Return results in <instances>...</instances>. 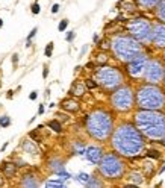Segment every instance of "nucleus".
I'll return each instance as SVG.
<instances>
[{"instance_id":"46","label":"nucleus","mask_w":165,"mask_h":188,"mask_svg":"<svg viewBox=\"0 0 165 188\" xmlns=\"http://www.w3.org/2000/svg\"><path fill=\"white\" fill-rule=\"evenodd\" d=\"M8 99H12V91H8Z\"/></svg>"},{"instance_id":"16","label":"nucleus","mask_w":165,"mask_h":188,"mask_svg":"<svg viewBox=\"0 0 165 188\" xmlns=\"http://www.w3.org/2000/svg\"><path fill=\"white\" fill-rule=\"evenodd\" d=\"M17 167L18 165H15V162H3L2 164V173L6 177H14L17 173Z\"/></svg>"},{"instance_id":"47","label":"nucleus","mask_w":165,"mask_h":188,"mask_svg":"<svg viewBox=\"0 0 165 188\" xmlns=\"http://www.w3.org/2000/svg\"><path fill=\"white\" fill-rule=\"evenodd\" d=\"M2 26H3V21H2V20H0V28H2Z\"/></svg>"},{"instance_id":"25","label":"nucleus","mask_w":165,"mask_h":188,"mask_svg":"<svg viewBox=\"0 0 165 188\" xmlns=\"http://www.w3.org/2000/svg\"><path fill=\"white\" fill-rule=\"evenodd\" d=\"M85 150H86V146L83 144V143H80V141H77V143L73 144V152L76 155H83L85 156Z\"/></svg>"},{"instance_id":"4","label":"nucleus","mask_w":165,"mask_h":188,"mask_svg":"<svg viewBox=\"0 0 165 188\" xmlns=\"http://www.w3.org/2000/svg\"><path fill=\"white\" fill-rule=\"evenodd\" d=\"M111 50L114 53V56L120 59L121 62H130L136 56H140L144 53L142 43H140L132 35H115L111 40Z\"/></svg>"},{"instance_id":"45","label":"nucleus","mask_w":165,"mask_h":188,"mask_svg":"<svg viewBox=\"0 0 165 188\" xmlns=\"http://www.w3.org/2000/svg\"><path fill=\"white\" fill-rule=\"evenodd\" d=\"M164 172H165V164H164V165L159 168V173H164Z\"/></svg>"},{"instance_id":"10","label":"nucleus","mask_w":165,"mask_h":188,"mask_svg":"<svg viewBox=\"0 0 165 188\" xmlns=\"http://www.w3.org/2000/svg\"><path fill=\"white\" fill-rule=\"evenodd\" d=\"M165 76V65L162 64L161 59L152 58L147 62L145 67V73H144V79L149 84H161Z\"/></svg>"},{"instance_id":"23","label":"nucleus","mask_w":165,"mask_h":188,"mask_svg":"<svg viewBox=\"0 0 165 188\" xmlns=\"http://www.w3.org/2000/svg\"><path fill=\"white\" fill-rule=\"evenodd\" d=\"M49 167L53 170V173H56V172H59V170L65 168L64 162H62L61 159H53V161H50V162H49Z\"/></svg>"},{"instance_id":"2","label":"nucleus","mask_w":165,"mask_h":188,"mask_svg":"<svg viewBox=\"0 0 165 188\" xmlns=\"http://www.w3.org/2000/svg\"><path fill=\"white\" fill-rule=\"evenodd\" d=\"M133 120L136 128L149 140L161 141L165 138V114L156 109H138Z\"/></svg>"},{"instance_id":"8","label":"nucleus","mask_w":165,"mask_h":188,"mask_svg":"<svg viewBox=\"0 0 165 188\" xmlns=\"http://www.w3.org/2000/svg\"><path fill=\"white\" fill-rule=\"evenodd\" d=\"M135 94L133 89L127 85H121L117 89H114V93L111 96V105L112 108L118 112H127L133 108L135 105Z\"/></svg>"},{"instance_id":"20","label":"nucleus","mask_w":165,"mask_h":188,"mask_svg":"<svg viewBox=\"0 0 165 188\" xmlns=\"http://www.w3.org/2000/svg\"><path fill=\"white\" fill-rule=\"evenodd\" d=\"M85 91H86V85H83V84H74L70 93L73 96H76V97H80V96L85 94Z\"/></svg>"},{"instance_id":"33","label":"nucleus","mask_w":165,"mask_h":188,"mask_svg":"<svg viewBox=\"0 0 165 188\" xmlns=\"http://www.w3.org/2000/svg\"><path fill=\"white\" fill-rule=\"evenodd\" d=\"M51 53H53V43H49L47 46H46V50H44V55H46L47 58H50V56H51Z\"/></svg>"},{"instance_id":"24","label":"nucleus","mask_w":165,"mask_h":188,"mask_svg":"<svg viewBox=\"0 0 165 188\" xmlns=\"http://www.w3.org/2000/svg\"><path fill=\"white\" fill-rule=\"evenodd\" d=\"M44 185L49 187V188H62V187H67V184L64 182V179H59V177H58V181H47Z\"/></svg>"},{"instance_id":"17","label":"nucleus","mask_w":165,"mask_h":188,"mask_svg":"<svg viewBox=\"0 0 165 188\" xmlns=\"http://www.w3.org/2000/svg\"><path fill=\"white\" fill-rule=\"evenodd\" d=\"M118 8H121V9L126 11V12H135L138 9V5H136L135 0H120Z\"/></svg>"},{"instance_id":"9","label":"nucleus","mask_w":165,"mask_h":188,"mask_svg":"<svg viewBox=\"0 0 165 188\" xmlns=\"http://www.w3.org/2000/svg\"><path fill=\"white\" fill-rule=\"evenodd\" d=\"M127 32L142 44H152L153 24L145 18H133L127 23Z\"/></svg>"},{"instance_id":"12","label":"nucleus","mask_w":165,"mask_h":188,"mask_svg":"<svg viewBox=\"0 0 165 188\" xmlns=\"http://www.w3.org/2000/svg\"><path fill=\"white\" fill-rule=\"evenodd\" d=\"M152 44L158 49H165V23L164 21H158L153 24Z\"/></svg>"},{"instance_id":"40","label":"nucleus","mask_w":165,"mask_h":188,"mask_svg":"<svg viewBox=\"0 0 165 188\" xmlns=\"http://www.w3.org/2000/svg\"><path fill=\"white\" fill-rule=\"evenodd\" d=\"M37 97H38V93H37V91H32L30 96H29V99H30V100H35Z\"/></svg>"},{"instance_id":"28","label":"nucleus","mask_w":165,"mask_h":188,"mask_svg":"<svg viewBox=\"0 0 165 188\" xmlns=\"http://www.w3.org/2000/svg\"><path fill=\"white\" fill-rule=\"evenodd\" d=\"M86 187H88V188H92V187H103V182H102V179L95 177V176H91V179L86 182Z\"/></svg>"},{"instance_id":"19","label":"nucleus","mask_w":165,"mask_h":188,"mask_svg":"<svg viewBox=\"0 0 165 188\" xmlns=\"http://www.w3.org/2000/svg\"><path fill=\"white\" fill-rule=\"evenodd\" d=\"M136 2L141 8H144V9H153V8L158 6V3L161 0H136Z\"/></svg>"},{"instance_id":"41","label":"nucleus","mask_w":165,"mask_h":188,"mask_svg":"<svg viewBox=\"0 0 165 188\" xmlns=\"http://www.w3.org/2000/svg\"><path fill=\"white\" fill-rule=\"evenodd\" d=\"M12 64H14V65L18 64V55H14V56H12Z\"/></svg>"},{"instance_id":"18","label":"nucleus","mask_w":165,"mask_h":188,"mask_svg":"<svg viewBox=\"0 0 165 188\" xmlns=\"http://www.w3.org/2000/svg\"><path fill=\"white\" fill-rule=\"evenodd\" d=\"M129 181L132 182L133 185H141L142 182H144V176H142V173H140V172H130L129 173Z\"/></svg>"},{"instance_id":"21","label":"nucleus","mask_w":165,"mask_h":188,"mask_svg":"<svg viewBox=\"0 0 165 188\" xmlns=\"http://www.w3.org/2000/svg\"><path fill=\"white\" fill-rule=\"evenodd\" d=\"M156 15H158V18L161 21L165 23V0H161L156 6Z\"/></svg>"},{"instance_id":"27","label":"nucleus","mask_w":165,"mask_h":188,"mask_svg":"<svg viewBox=\"0 0 165 188\" xmlns=\"http://www.w3.org/2000/svg\"><path fill=\"white\" fill-rule=\"evenodd\" d=\"M47 126L51 129V131H55V132H62V124H61L58 120H50L47 123Z\"/></svg>"},{"instance_id":"39","label":"nucleus","mask_w":165,"mask_h":188,"mask_svg":"<svg viewBox=\"0 0 165 188\" xmlns=\"http://www.w3.org/2000/svg\"><path fill=\"white\" fill-rule=\"evenodd\" d=\"M59 8H61V6H59L58 3H55L53 6H51V12H53V14H56V12L59 11Z\"/></svg>"},{"instance_id":"32","label":"nucleus","mask_w":165,"mask_h":188,"mask_svg":"<svg viewBox=\"0 0 165 188\" xmlns=\"http://www.w3.org/2000/svg\"><path fill=\"white\" fill-rule=\"evenodd\" d=\"M85 85H86V88L92 89V88L97 87L99 84H97V80H94V79H86V80H85Z\"/></svg>"},{"instance_id":"49","label":"nucleus","mask_w":165,"mask_h":188,"mask_svg":"<svg viewBox=\"0 0 165 188\" xmlns=\"http://www.w3.org/2000/svg\"><path fill=\"white\" fill-rule=\"evenodd\" d=\"M164 59H165V52H164Z\"/></svg>"},{"instance_id":"11","label":"nucleus","mask_w":165,"mask_h":188,"mask_svg":"<svg viewBox=\"0 0 165 188\" xmlns=\"http://www.w3.org/2000/svg\"><path fill=\"white\" fill-rule=\"evenodd\" d=\"M149 56L145 53H141L140 56H136L135 59H132L130 62H127V73L130 77L133 79H140L144 77L145 73V67H147V62H149Z\"/></svg>"},{"instance_id":"15","label":"nucleus","mask_w":165,"mask_h":188,"mask_svg":"<svg viewBox=\"0 0 165 188\" xmlns=\"http://www.w3.org/2000/svg\"><path fill=\"white\" fill-rule=\"evenodd\" d=\"M61 106H62L64 111H68V112H77L79 111V102L74 100V99H65L62 103H61Z\"/></svg>"},{"instance_id":"3","label":"nucleus","mask_w":165,"mask_h":188,"mask_svg":"<svg viewBox=\"0 0 165 188\" xmlns=\"http://www.w3.org/2000/svg\"><path fill=\"white\" fill-rule=\"evenodd\" d=\"M86 131L97 141H106L114 132V118L105 109H94L86 115Z\"/></svg>"},{"instance_id":"31","label":"nucleus","mask_w":165,"mask_h":188,"mask_svg":"<svg viewBox=\"0 0 165 188\" xmlns=\"http://www.w3.org/2000/svg\"><path fill=\"white\" fill-rule=\"evenodd\" d=\"M11 124V118L8 117V115H2V117H0V126L2 128H8Z\"/></svg>"},{"instance_id":"6","label":"nucleus","mask_w":165,"mask_h":188,"mask_svg":"<svg viewBox=\"0 0 165 188\" xmlns=\"http://www.w3.org/2000/svg\"><path fill=\"white\" fill-rule=\"evenodd\" d=\"M99 172L106 179H120V177H123L126 172V165L118 156L117 152L115 153L109 152V153L103 155L102 161L99 162Z\"/></svg>"},{"instance_id":"1","label":"nucleus","mask_w":165,"mask_h":188,"mask_svg":"<svg viewBox=\"0 0 165 188\" xmlns=\"http://www.w3.org/2000/svg\"><path fill=\"white\" fill-rule=\"evenodd\" d=\"M111 144L118 155L126 158H136L144 152L145 140L136 124L123 123L112 132Z\"/></svg>"},{"instance_id":"34","label":"nucleus","mask_w":165,"mask_h":188,"mask_svg":"<svg viewBox=\"0 0 165 188\" xmlns=\"http://www.w3.org/2000/svg\"><path fill=\"white\" fill-rule=\"evenodd\" d=\"M67 26H68V20H61V23H59V26H58V29H59V32H64L65 29H67Z\"/></svg>"},{"instance_id":"38","label":"nucleus","mask_w":165,"mask_h":188,"mask_svg":"<svg viewBox=\"0 0 165 188\" xmlns=\"http://www.w3.org/2000/svg\"><path fill=\"white\" fill-rule=\"evenodd\" d=\"M47 76H49V67H47V65H44V70H42V77L47 79Z\"/></svg>"},{"instance_id":"37","label":"nucleus","mask_w":165,"mask_h":188,"mask_svg":"<svg viewBox=\"0 0 165 188\" xmlns=\"http://www.w3.org/2000/svg\"><path fill=\"white\" fill-rule=\"evenodd\" d=\"M37 32H38V29H37V28H33V29L30 31V33L28 35V41H32V38L35 37V33H37Z\"/></svg>"},{"instance_id":"5","label":"nucleus","mask_w":165,"mask_h":188,"mask_svg":"<svg viewBox=\"0 0 165 188\" xmlns=\"http://www.w3.org/2000/svg\"><path fill=\"white\" fill-rule=\"evenodd\" d=\"M135 99H136V105L140 109L159 111L165 108V93L161 87H158V84L145 82L144 85L138 87Z\"/></svg>"},{"instance_id":"22","label":"nucleus","mask_w":165,"mask_h":188,"mask_svg":"<svg viewBox=\"0 0 165 188\" xmlns=\"http://www.w3.org/2000/svg\"><path fill=\"white\" fill-rule=\"evenodd\" d=\"M21 146H23V149H24L26 152H29V153H32V155H37V153H38L37 146L33 144V141H29V140L26 141V140H24V141L21 143Z\"/></svg>"},{"instance_id":"29","label":"nucleus","mask_w":165,"mask_h":188,"mask_svg":"<svg viewBox=\"0 0 165 188\" xmlns=\"http://www.w3.org/2000/svg\"><path fill=\"white\" fill-rule=\"evenodd\" d=\"M145 156H147V158H153V159H159V158H161V152L150 149V150L145 152Z\"/></svg>"},{"instance_id":"13","label":"nucleus","mask_w":165,"mask_h":188,"mask_svg":"<svg viewBox=\"0 0 165 188\" xmlns=\"http://www.w3.org/2000/svg\"><path fill=\"white\" fill-rule=\"evenodd\" d=\"M105 152L100 146H86V150H85V158L90 161L91 164L94 165H99V162L102 161Z\"/></svg>"},{"instance_id":"43","label":"nucleus","mask_w":165,"mask_h":188,"mask_svg":"<svg viewBox=\"0 0 165 188\" xmlns=\"http://www.w3.org/2000/svg\"><path fill=\"white\" fill-rule=\"evenodd\" d=\"M42 112H44V106H42V105H39V108H38V114L41 115Z\"/></svg>"},{"instance_id":"44","label":"nucleus","mask_w":165,"mask_h":188,"mask_svg":"<svg viewBox=\"0 0 165 188\" xmlns=\"http://www.w3.org/2000/svg\"><path fill=\"white\" fill-rule=\"evenodd\" d=\"M92 41H94V43H97V41H99V35H97V33H95L94 37H92Z\"/></svg>"},{"instance_id":"48","label":"nucleus","mask_w":165,"mask_h":188,"mask_svg":"<svg viewBox=\"0 0 165 188\" xmlns=\"http://www.w3.org/2000/svg\"><path fill=\"white\" fill-rule=\"evenodd\" d=\"M164 85H165V76H164Z\"/></svg>"},{"instance_id":"14","label":"nucleus","mask_w":165,"mask_h":188,"mask_svg":"<svg viewBox=\"0 0 165 188\" xmlns=\"http://www.w3.org/2000/svg\"><path fill=\"white\" fill-rule=\"evenodd\" d=\"M21 187H29V188H35V187H39V181L33 176L32 173H26L23 177H21V182H20Z\"/></svg>"},{"instance_id":"42","label":"nucleus","mask_w":165,"mask_h":188,"mask_svg":"<svg viewBox=\"0 0 165 188\" xmlns=\"http://www.w3.org/2000/svg\"><path fill=\"white\" fill-rule=\"evenodd\" d=\"M86 50H88V46H83V47H82V50H80V56H83V55H85Z\"/></svg>"},{"instance_id":"36","label":"nucleus","mask_w":165,"mask_h":188,"mask_svg":"<svg viewBox=\"0 0 165 188\" xmlns=\"http://www.w3.org/2000/svg\"><path fill=\"white\" fill-rule=\"evenodd\" d=\"M74 37H76V33H74V31H70V32L67 33V38H65V40H67L68 43H71V41L74 40Z\"/></svg>"},{"instance_id":"30","label":"nucleus","mask_w":165,"mask_h":188,"mask_svg":"<svg viewBox=\"0 0 165 188\" xmlns=\"http://www.w3.org/2000/svg\"><path fill=\"white\" fill-rule=\"evenodd\" d=\"M59 179H64V181H67V179H70V177H73L70 173H68V172H65V168H62V170H59V172H56L55 173Z\"/></svg>"},{"instance_id":"26","label":"nucleus","mask_w":165,"mask_h":188,"mask_svg":"<svg viewBox=\"0 0 165 188\" xmlns=\"http://www.w3.org/2000/svg\"><path fill=\"white\" fill-rule=\"evenodd\" d=\"M74 179L76 181H79L80 184H83V185H86V182L91 179V176L88 175V173H85V172H80V173H77L76 176H74Z\"/></svg>"},{"instance_id":"35","label":"nucleus","mask_w":165,"mask_h":188,"mask_svg":"<svg viewBox=\"0 0 165 188\" xmlns=\"http://www.w3.org/2000/svg\"><path fill=\"white\" fill-rule=\"evenodd\" d=\"M39 12H41V6H39V3H38V2H35V3L32 5V14H35V15H37V14H39Z\"/></svg>"},{"instance_id":"7","label":"nucleus","mask_w":165,"mask_h":188,"mask_svg":"<svg viewBox=\"0 0 165 188\" xmlns=\"http://www.w3.org/2000/svg\"><path fill=\"white\" fill-rule=\"evenodd\" d=\"M95 80L105 89H117L123 85V73L117 67L111 65H102L95 70Z\"/></svg>"}]
</instances>
